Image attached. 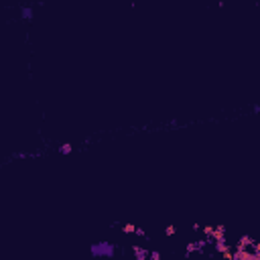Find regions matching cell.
Wrapping results in <instances>:
<instances>
[{
  "instance_id": "cell-1",
  "label": "cell",
  "mask_w": 260,
  "mask_h": 260,
  "mask_svg": "<svg viewBox=\"0 0 260 260\" xmlns=\"http://www.w3.org/2000/svg\"><path fill=\"white\" fill-rule=\"evenodd\" d=\"M114 252H116V246L112 242H98L89 246V254L93 258H112Z\"/></svg>"
},
{
  "instance_id": "cell-2",
  "label": "cell",
  "mask_w": 260,
  "mask_h": 260,
  "mask_svg": "<svg viewBox=\"0 0 260 260\" xmlns=\"http://www.w3.org/2000/svg\"><path fill=\"white\" fill-rule=\"evenodd\" d=\"M132 252L138 260H147L148 258V250L147 248H140V246H132Z\"/></svg>"
},
{
  "instance_id": "cell-3",
  "label": "cell",
  "mask_w": 260,
  "mask_h": 260,
  "mask_svg": "<svg viewBox=\"0 0 260 260\" xmlns=\"http://www.w3.org/2000/svg\"><path fill=\"white\" fill-rule=\"evenodd\" d=\"M134 230H136V226H132V224H124V226H122L124 234H134Z\"/></svg>"
},
{
  "instance_id": "cell-4",
  "label": "cell",
  "mask_w": 260,
  "mask_h": 260,
  "mask_svg": "<svg viewBox=\"0 0 260 260\" xmlns=\"http://www.w3.org/2000/svg\"><path fill=\"white\" fill-rule=\"evenodd\" d=\"M20 14H23V19H33V10H31V8H23V10H20Z\"/></svg>"
},
{
  "instance_id": "cell-5",
  "label": "cell",
  "mask_w": 260,
  "mask_h": 260,
  "mask_svg": "<svg viewBox=\"0 0 260 260\" xmlns=\"http://www.w3.org/2000/svg\"><path fill=\"white\" fill-rule=\"evenodd\" d=\"M175 226H167V228H165V236H175Z\"/></svg>"
},
{
  "instance_id": "cell-6",
  "label": "cell",
  "mask_w": 260,
  "mask_h": 260,
  "mask_svg": "<svg viewBox=\"0 0 260 260\" xmlns=\"http://www.w3.org/2000/svg\"><path fill=\"white\" fill-rule=\"evenodd\" d=\"M59 151L63 152V155H67V152H71V151H73V147H71V144H63V147L59 148Z\"/></svg>"
},
{
  "instance_id": "cell-7",
  "label": "cell",
  "mask_w": 260,
  "mask_h": 260,
  "mask_svg": "<svg viewBox=\"0 0 260 260\" xmlns=\"http://www.w3.org/2000/svg\"><path fill=\"white\" fill-rule=\"evenodd\" d=\"M148 258H152V260H161V254H159L157 250H155V252H148Z\"/></svg>"
}]
</instances>
